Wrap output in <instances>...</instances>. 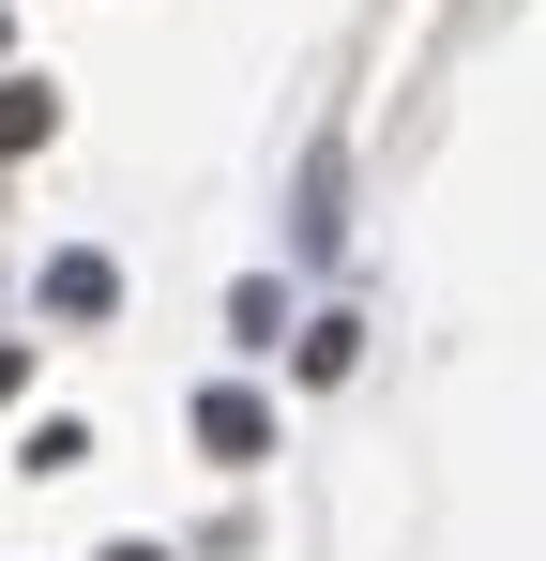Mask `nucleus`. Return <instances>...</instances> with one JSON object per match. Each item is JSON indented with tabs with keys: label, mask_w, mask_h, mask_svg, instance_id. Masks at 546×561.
<instances>
[{
	"label": "nucleus",
	"mask_w": 546,
	"mask_h": 561,
	"mask_svg": "<svg viewBox=\"0 0 546 561\" xmlns=\"http://www.w3.org/2000/svg\"><path fill=\"white\" fill-rule=\"evenodd\" d=\"M334 183H350V152L319 137V152H304V213H288V228H304V259H334V243H350V213H334Z\"/></svg>",
	"instance_id": "obj_3"
},
{
	"label": "nucleus",
	"mask_w": 546,
	"mask_h": 561,
	"mask_svg": "<svg viewBox=\"0 0 546 561\" xmlns=\"http://www.w3.org/2000/svg\"><path fill=\"white\" fill-rule=\"evenodd\" d=\"M61 137V92L46 77H0V152H46Z\"/></svg>",
	"instance_id": "obj_4"
},
{
	"label": "nucleus",
	"mask_w": 546,
	"mask_h": 561,
	"mask_svg": "<svg viewBox=\"0 0 546 561\" xmlns=\"http://www.w3.org/2000/svg\"><path fill=\"white\" fill-rule=\"evenodd\" d=\"M228 334H243V350H288V288L243 274V288H228Z\"/></svg>",
	"instance_id": "obj_5"
},
{
	"label": "nucleus",
	"mask_w": 546,
	"mask_h": 561,
	"mask_svg": "<svg viewBox=\"0 0 546 561\" xmlns=\"http://www.w3.org/2000/svg\"><path fill=\"white\" fill-rule=\"evenodd\" d=\"M15 379H31V350H0V410H15Z\"/></svg>",
	"instance_id": "obj_6"
},
{
	"label": "nucleus",
	"mask_w": 546,
	"mask_h": 561,
	"mask_svg": "<svg viewBox=\"0 0 546 561\" xmlns=\"http://www.w3.org/2000/svg\"><path fill=\"white\" fill-rule=\"evenodd\" d=\"M197 456H213V470H259V456H273V410L243 394V379H213V394H197Z\"/></svg>",
	"instance_id": "obj_1"
},
{
	"label": "nucleus",
	"mask_w": 546,
	"mask_h": 561,
	"mask_svg": "<svg viewBox=\"0 0 546 561\" xmlns=\"http://www.w3.org/2000/svg\"><path fill=\"white\" fill-rule=\"evenodd\" d=\"M106 304H122V259L61 243V259H46V319H106Z\"/></svg>",
	"instance_id": "obj_2"
},
{
	"label": "nucleus",
	"mask_w": 546,
	"mask_h": 561,
	"mask_svg": "<svg viewBox=\"0 0 546 561\" xmlns=\"http://www.w3.org/2000/svg\"><path fill=\"white\" fill-rule=\"evenodd\" d=\"M106 561H168V547H106Z\"/></svg>",
	"instance_id": "obj_7"
},
{
	"label": "nucleus",
	"mask_w": 546,
	"mask_h": 561,
	"mask_svg": "<svg viewBox=\"0 0 546 561\" xmlns=\"http://www.w3.org/2000/svg\"><path fill=\"white\" fill-rule=\"evenodd\" d=\"M0 46H15V15H0Z\"/></svg>",
	"instance_id": "obj_8"
}]
</instances>
